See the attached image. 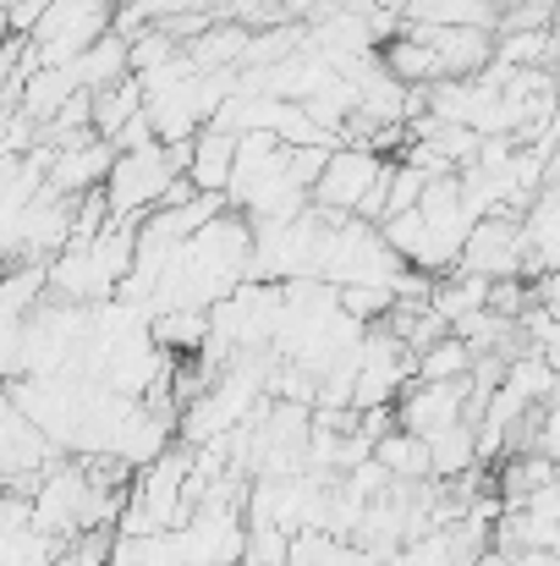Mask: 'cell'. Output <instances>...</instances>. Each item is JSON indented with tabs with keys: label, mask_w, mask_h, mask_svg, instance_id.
<instances>
[{
	"label": "cell",
	"mask_w": 560,
	"mask_h": 566,
	"mask_svg": "<svg viewBox=\"0 0 560 566\" xmlns=\"http://www.w3.org/2000/svg\"><path fill=\"white\" fill-rule=\"evenodd\" d=\"M467 396H473L467 379H412V390H401L395 401V429L434 440L467 418Z\"/></svg>",
	"instance_id": "cell-1"
},
{
	"label": "cell",
	"mask_w": 560,
	"mask_h": 566,
	"mask_svg": "<svg viewBox=\"0 0 560 566\" xmlns=\"http://www.w3.org/2000/svg\"><path fill=\"white\" fill-rule=\"evenodd\" d=\"M171 188H177V155H166V149H138V155L116 160L105 203H110L116 214H138V209H160Z\"/></svg>",
	"instance_id": "cell-2"
},
{
	"label": "cell",
	"mask_w": 560,
	"mask_h": 566,
	"mask_svg": "<svg viewBox=\"0 0 560 566\" xmlns=\"http://www.w3.org/2000/svg\"><path fill=\"white\" fill-rule=\"evenodd\" d=\"M379 155L373 149H330V160H325V177L314 182V198H319V209H330V214H358V203H363V192L379 182Z\"/></svg>",
	"instance_id": "cell-3"
},
{
	"label": "cell",
	"mask_w": 560,
	"mask_h": 566,
	"mask_svg": "<svg viewBox=\"0 0 560 566\" xmlns=\"http://www.w3.org/2000/svg\"><path fill=\"white\" fill-rule=\"evenodd\" d=\"M429 50H434V61H440V72H445V83L451 77H473L484 61H489V44H484V28H423L418 33Z\"/></svg>",
	"instance_id": "cell-4"
},
{
	"label": "cell",
	"mask_w": 560,
	"mask_h": 566,
	"mask_svg": "<svg viewBox=\"0 0 560 566\" xmlns=\"http://www.w3.org/2000/svg\"><path fill=\"white\" fill-rule=\"evenodd\" d=\"M478 468V423H456L445 434L429 440V479H462Z\"/></svg>",
	"instance_id": "cell-5"
},
{
	"label": "cell",
	"mask_w": 560,
	"mask_h": 566,
	"mask_svg": "<svg viewBox=\"0 0 560 566\" xmlns=\"http://www.w3.org/2000/svg\"><path fill=\"white\" fill-rule=\"evenodd\" d=\"M373 462H379L390 479H401V484L429 479V440H418V434H406V429H390V434H379Z\"/></svg>",
	"instance_id": "cell-6"
},
{
	"label": "cell",
	"mask_w": 560,
	"mask_h": 566,
	"mask_svg": "<svg viewBox=\"0 0 560 566\" xmlns=\"http://www.w3.org/2000/svg\"><path fill=\"white\" fill-rule=\"evenodd\" d=\"M231 171H236V138L209 133L203 144H192V188L225 192L231 188Z\"/></svg>",
	"instance_id": "cell-7"
},
{
	"label": "cell",
	"mask_w": 560,
	"mask_h": 566,
	"mask_svg": "<svg viewBox=\"0 0 560 566\" xmlns=\"http://www.w3.org/2000/svg\"><path fill=\"white\" fill-rule=\"evenodd\" d=\"M473 375V347L462 336H440L429 353H418L412 379H467Z\"/></svg>",
	"instance_id": "cell-8"
},
{
	"label": "cell",
	"mask_w": 560,
	"mask_h": 566,
	"mask_svg": "<svg viewBox=\"0 0 560 566\" xmlns=\"http://www.w3.org/2000/svg\"><path fill=\"white\" fill-rule=\"evenodd\" d=\"M495 17V0H412V22H456V28H484Z\"/></svg>",
	"instance_id": "cell-9"
},
{
	"label": "cell",
	"mask_w": 560,
	"mask_h": 566,
	"mask_svg": "<svg viewBox=\"0 0 560 566\" xmlns=\"http://www.w3.org/2000/svg\"><path fill=\"white\" fill-rule=\"evenodd\" d=\"M390 72H395L401 83H406V77H412V83H445V72H440L434 50H429L418 33H412V39H401V44L390 50Z\"/></svg>",
	"instance_id": "cell-10"
},
{
	"label": "cell",
	"mask_w": 560,
	"mask_h": 566,
	"mask_svg": "<svg viewBox=\"0 0 560 566\" xmlns=\"http://www.w3.org/2000/svg\"><path fill=\"white\" fill-rule=\"evenodd\" d=\"M390 308H395V292L390 286H341V314H352L358 325L384 319Z\"/></svg>",
	"instance_id": "cell-11"
},
{
	"label": "cell",
	"mask_w": 560,
	"mask_h": 566,
	"mask_svg": "<svg viewBox=\"0 0 560 566\" xmlns=\"http://www.w3.org/2000/svg\"><path fill=\"white\" fill-rule=\"evenodd\" d=\"M539 451L560 468V375L550 385V396H545V407H539Z\"/></svg>",
	"instance_id": "cell-12"
},
{
	"label": "cell",
	"mask_w": 560,
	"mask_h": 566,
	"mask_svg": "<svg viewBox=\"0 0 560 566\" xmlns=\"http://www.w3.org/2000/svg\"><path fill=\"white\" fill-rule=\"evenodd\" d=\"M539 297H545V308H560V270H550V275L539 281Z\"/></svg>",
	"instance_id": "cell-13"
},
{
	"label": "cell",
	"mask_w": 560,
	"mask_h": 566,
	"mask_svg": "<svg viewBox=\"0 0 560 566\" xmlns=\"http://www.w3.org/2000/svg\"><path fill=\"white\" fill-rule=\"evenodd\" d=\"M511 566H556L550 551H522V556H511Z\"/></svg>",
	"instance_id": "cell-14"
}]
</instances>
